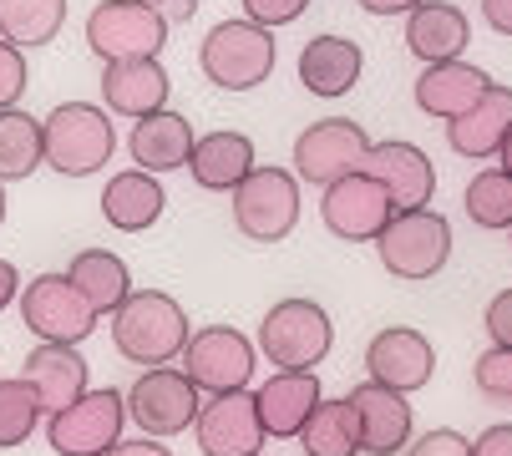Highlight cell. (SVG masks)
Instances as JSON below:
<instances>
[{"label": "cell", "mask_w": 512, "mask_h": 456, "mask_svg": "<svg viewBox=\"0 0 512 456\" xmlns=\"http://www.w3.org/2000/svg\"><path fill=\"white\" fill-rule=\"evenodd\" d=\"M112 345L127 365H173L183 360V345L193 340L183 304L163 289H132L112 310Z\"/></svg>", "instance_id": "6da1fadb"}, {"label": "cell", "mask_w": 512, "mask_h": 456, "mask_svg": "<svg viewBox=\"0 0 512 456\" xmlns=\"http://www.w3.org/2000/svg\"><path fill=\"white\" fill-rule=\"evenodd\" d=\"M46 122V168L61 178H92L112 163L117 152V127L102 107L92 102H61L51 107Z\"/></svg>", "instance_id": "7a4b0ae2"}, {"label": "cell", "mask_w": 512, "mask_h": 456, "mask_svg": "<svg viewBox=\"0 0 512 456\" xmlns=\"http://www.w3.org/2000/svg\"><path fill=\"white\" fill-rule=\"evenodd\" d=\"M198 66L218 92H254L269 82L274 71V36L259 21H218L203 46H198Z\"/></svg>", "instance_id": "3957f363"}, {"label": "cell", "mask_w": 512, "mask_h": 456, "mask_svg": "<svg viewBox=\"0 0 512 456\" xmlns=\"http://www.w3.org/2000/svg\"><path fill=\"white\" fill-rule=\"evenodd\" d=\"M376 254H381L391 279L421 284V279L447 269V259H452V223L436 208H401L386 223V234L376 239Z\"/></svg>", "instance_id": "277c9868"}, {"label": "cell", "mask_w": 512, "mask_h": 456, "mask_svg": "<svg viewBox=\"0 0 512 456\" xmlns=\"http://www.w3.org/2000/svg\"><path fill=\"white\" fill-rule=\"evenodd\" d=\"M229 198L234 228L249 244H284L300 228V178L289 168H254Z\"/></svg>", "instance_id": "5b68a950"}, {"label": "cell", "mask_w": 512, "mask_h": 456, "mask_svg": "<svg viewBox=\"0 0 512 456\" xmlns=\"http://www.w3.org/2000/svg\"><path fill=\"white\" fill-rule=\"evenodd\" d=\"M254 340H259V355L279 370H315L335 345V325L315 299H279L259 320Z\"/></svg>", "instance_id": "8992f818"}, {"label": "cell", "mask_w": 512, "mask_h": 456, "mask_svg": "<svg viewBox=\"0 0 512 456\" xmlns=\"http://www.w3.org/2000/svg\"><path fill=\"white\" fill-rule=\"evenodd\" d=\"M127 416H132L127 396L112 386H97L82 401H71L66 411L46 416V446L56 456H107L122 441Z\"/></svg>", "instance_id": "52a82bcc"}, {"label": "cell", "mask_w": 512, "mask_h": 456, "mask_svg": "<svg viewBox=\"0 0 512 456\" xmlns=\"http://www.w3.org/2000/svg\"><path fill=\"white\" fill-rule=\"evenodd\" d=\"M21 320L46 345H82L97 330L102 315L92 310V299L71 284V274H41L21 289Z\"/></svg>", "instance_id": "ba28073f"}, {"label": "cell", "mask_w": 512, "mask_h": 456, "mask_svg": "<svg viewBox=\"0 0 512 456\" xmlns=\"http://www.w3.org/2000/svg\"><path fill=\"white\" fill-rule=\"evenodd\" d=\"M259 360V340H249L234 325H203L183 345V370L203 396H224V391H249Z\"/></svg>", "instance_id": "9c48e42d"}, {"label": "cell", "mask_w": 512, "mask_h": 456, "mask_svg": "<svg viewBox=\"0 0 512 456\" xmlns=\"http://www.w3.org/2000/svg\"><path fill=\"white\" fill-rule=\"evenodd\" d=\"M203 391L188 380V370H173V365H148L132 391H127V411L132 421L148 431V436H178V431H193L198 426V401Z\"/></svg>", "instance_id": "30bf717a"}, {"label": "cell", "mask_w": 512, "mask_h": 456, "mask_svg": "<svg viewBox=\"0 0 512 456\" xmlns=\"http://www.w3.org/2000/svg\"><path fill=\"white\" fill-rule=\"evenodd\" d=\"M168 16L158 6H137V0H102L87 16V46L102 61H132V56H158L168 46Z\"/></svg>", "instance_id": "8fae6325"}, {"label": "cell", "mask_w": 512, "mask_h": 456, "mask_svg": "<svg viewBox=\"0 0 512 456\" xmlns=\"http://www.w3.org/2000/svg\"><path fill=\"white\" fill-rule=\"evenodd\" d=\"M320 218H325L330 234L345 239V244H376L386 234V223L396 218V203H391V193H386L381 178H371V173L360 168V173H350V178H340V183L325 188Z\"/></svg>", "instance_id": "7c38bea8"}, {"label": "cell", "mask_w": 512, "mask_h": 456, "mask_svg": "<svg viewBox=\"0 0 512 456\" xmlns=\"http://www.w3.org/2000/svg\"><path fill=\"white\" fill-rule=\"evenodd\" d=\"M365 152H371V137L360 132V122H350V117L310 122L295 137V178H305L315 188H330V183L365 168Z\"/></svg>", "instance_id": "4fadbf2b"}, {"label": "cell", "mask_w": 512, "mask_h": 456, "mask_svg": "<svg viewBox=\"0 0 512 456\" xmlns=\"http://www.w3.org/2000/svg\"><path fill=\"white\" fill-rule=\"evenodd\" d=\"M198 451L203 456H259V446L269 441L264 421H259V401L254 391H224L208 396L198 411Z\"/></svg>", "instance_id": "5bb4252c"}, {"label": "cell", "mask_w": 512, "mask_h": 456, "mask_svg": "<svg viewBox=\"0 0 512 456\" xmlns=\"http://www.w3.org/2000/svg\"><path fill=\"white\" fill-rule=\"evenodd\" d=\"M355 421H360V451L365 456H396L411 446V401L406 391H391L381 380H360L350 391Z\"/></svg>", "instance_id": "9a60e30c"}, {"label": "cell", "mask_w": 512, "mask_h": 456, "mask_svg": "<svg viewBox=\"0 0 512 456\" xmlns=\"http://www.w3.org/2000/svg\"><path fill=\"white\" fill-rule=\"evenodd\" d=\"M365 370H371V380H381V386L411 396L436 375V350H431V340L421 330L391 325V330H381L371 345H365Z\"/></svg>", "instance_id": "2e32d148"}, {"label": "cell", "mask_w": 512, "mask_h": 456, "mask_svg": "<svg viewBox=\"0 0 512 456\" xmlns=\"http://www.w3.org/2000/svg\"><path fill=\"white\" fill-rule=\"evenodd\" d=\"M254 401H259V421L274 441H300V431L315 416V406L325 401V391H320L315 370H274L254 391Z\"/></svg>", "instance_id": "e0dca14e"}, {"label": "cell", "mask_w": 512, "mask_h": 456, "mask_svg": "<svg viewBox=\"0 0 512 456\" xmlns=\"http://www.w3.org/2000/svg\"><path fill=\"white\" fill-rule=\"evenodd\" d=\"M492 92V76L472 61H436L416 76V107L436 122H457Z\"/></svg>", "instance_id": "ac0fdd59"}, {"label": "cell", "mask_w": 512, "mask_h": 456, "mask_svg": "<svg viewBox=\"0 0 512 456\" xmlns=\"http://www.w3.org/2000/svg\"><path fill=\"white\" fill-rule=\"evenodd\" d=\"M365 173L386 183L396 213L401 208H426L431 193H436V168H431V158L416 142H371V152H365Z\"/></svg>", "instance_id": "d6986e66"}, {"label": "cell", "mask_w": 512, "mask_h": 456, "mask_svg": "<svg viewBox=\"0 0 512 456\" xmlns=\"http://www.w3.org/2000/svg\"><path fill=\"white\" fill-rule=\"evenodd\" d=\"M102 102L117 117H153L168 107V71L158 56H132V61H107L102 66Z\"/></svg>", "instance_id": "ffe728a7"}, {"label": "cell", "mask_w": 512, "mask_h": 456, "mask_svg": "<svg viewBox=\"0 0 512 456\" xmlns=\"http://www.w3.org/2000/svg\"><path fill=\"white\" fill-rule=\"evenodd\" d=\"M193 147H198L193 122L183 112H173V107H163L153 117H137L132 122V137H127L132 163L148 168V173H178V168H188Z\"/></svg>", "instance_id": "44dd1931"}, {"label": "cell", "mask_w": 512, "mask_h": 456, "mask_svg": "<svg viewBox=\"0 0 512 456\" xmlns=\"http://www.w3.org/2000/svg\"><path fill=\"white\" fill-rule=\"evenodd\" d=\"M21 375L36 386L46 416H56V411H66L71 401L87 396V360L77 355V345H46V340H41V345L26 355Z\"/></svg>", "instance_id": "7402d4cb"}, {"label": "cell", "mask_w": 512, "mask_h": 456, "mask_svg": "<svg viewBox=\"0 0 512 456\" xmlns=\"http://www.w3.org/2000/svg\"><path fill=\"white\" fill-rule=\"evenodd\" d=\"M507 132H512V87L492 82V92L472 112L447 122V147L457 152V158H467V163H482V158H497V147L507 142Z\"/></svg>", "instance_id": "603a6c76"}, {"label": "cell", "mask_w": 512, "mask_h": 456, "mask_svg": "<svg viewBox=\"0 0 512 456\" xmlns=\"http://www.w3.org/2000/svg\"><path fill=\"white\" fill-rule=\"evenodd\" d=\"M472 41V26L457 6H447V0H426V6H416L406 16V46L416 61L436 66V61H462Z\"/></svg>", "instance_id": "cb8c5ba5"}, {"label": "cell", "mask_w": 512, "mask_h": 456, "mask_svg": "<svg viewBox=\"0 0 512 456\" xmlns=\"http://www.w3.org/2000/svg\"><path fill=\"white\" fill-rule=\"evenodd\" d=\"M163 208H168V193H163L158 173H148V168H127L102 188V218L112 228H122V234L153 228L163 218Z\"/></svg>", "instance_id": "d4e9b609"}, {"label": "cell", "mask_w": 512, "mask_h": 456, "mask_svg": "<svg viewBox=\"0 0 512 456\" xmlns=\"http://www.w3.org/2000/svg\"><path fill=\"white\" fill-rule=\"evenodd\" d=\"M365 71V56L350 36H315L305 51H300V82L310 97H345Z\"/></svg>", "instance_id": "484cf974"}, {"label": "cell", "mask_w": 512, "mask_h": 456, "mask_svg": "<svg viewBox=\"0 0 512 456\" xmlns=\"http://www.w3.org/2000/svg\"><path fill=\"white\" fill-rule=\"evenodd\" d=\"M188 173L208 193H234L254 173V137H244V132H208V137H198L193 158H188Z\"/></svg>", "instance_id": "4316f807"}, {"label": "cell", "mask_w": 512, "mask_h": 456, "mask_svg": "<svg viewBox=\"0 0 512 456\" xmlns=\"http://www.w3.org/2000/svg\"><path fill=\"white\" fill-rule=\"evenodd\" d=\"M36 168H46V122L6 107L0 112V183H21Z\"/></svg>", "instance_id": "83f0119b"}, {"label": "cell", "mask_w": 512, "mask_h": 456, "mask_svg": "<svg viewBox=\"0 0 512 456\" xmlns=\"http://www.w3.org/2000/svg\"><path fill=\"white\" fill-rule=\"evenodd\" d=\"M66 274H71V284L92 299L97 315H112L117 304L132 294V269H127L112 249H82L77 259L66 264Z\"/></svg>", "instance_id": "f1b7e54d"}, {"label": "cell", "mask_w": 512, "mask_h": 456, "mask_svg": "<svg viewBox=\"0 0 512 456\" xmlns=\"http://www.w3.org/2000/svg\"><path fill=\"white\" fill-rule=\"evenodd\" d=\"M66 26V0H0V41L11 46H51Z\"/></svg>", "instance_id": "f546056e"}, {"label": "cell", "mask_w": 512, "mask_h": 456, "mask_svg": "<svg viewBox=\"0 0 512 456\" xmlns=\"http://www.w3.org/2000/svg\"><path fill=\"white\" fill-rule=\"evenodd\" d=\"M300 446H305V456H360V421H355L350 396L320 401L300 431Z\"/></svg>", "instance_id": "4dcf8cb0"}, {"label": "cell", "mask_w": 512, "mask_h": 456, "mask_svg": "<svg viewBox=\"0 0 512 456\" xmlns=\"http://www.w3.org/2000/svg\"><path fill=\"white\" fill-rule=\"evenodd\" d=\"M41 396H36V386H31V380L26 375H6V380H0V446H26L31 441V431L41 426Z\"/></svg>", "instance_id": "1f68e13d"}, {"label": "cell", "mask_w": 512, "mask_h": 456, "mask_svg": "<svg viewBox=\"0 0 512 456\" xmlns=\"http://www.w3.org/2000/svg\"><path fill=\"white\" fill-rule=\"evenodd\" d=\"M467 218L477 228H512V173L507 168H487L467 183V198H462Z\"/></svg>", "instance_id": "d6a6232c"}, {"label": "cell", "mask_w": 512, "mask_h": 456, "mask_svg": "<svg viewBox=\"0 0 512 456\" xmlns=\"http://www.w3.org/2000/svg\"><path fill=\"white\" fill-rule=\"evenodd\" d=\"M472 380H477V391H482L487 401L512 406V345H492V350H482L477 365H472Z\"/></svg>", "instance_id": "836d02e7"}, {"label": "cell", "mask_w": 512, "mask_h": 456, "mask_svg": "<svg viewBox=\"0 0 512 456\" xmlns=\"http://www.w3.org/2000/svg\"><path fill=\"white\" fill-rule=\"evenodd\" d=\"M26 87H31V71H26V56H21V46L0 41V112H6V107H16V102L26 97Z\"/></svg>", "instance_id": "e575fe53"}, {"label": "cell", "mask_w": 512, "mask_h": 456, "mask_svg": "<svg viewBox=\"0 0 512 456\" xmlns=\"http://www.w3.org/2000/svg\"><path fill=\"white\" fill-rule=\"evenodd\" d=\"M244 6V16L249 21H259V26H289V21H300L305 11H310V0H239Z\"/></svg>", "instance_id": "d590c367"}, {"label": "cell", "mask_w": 512, "mask_h": 456, "mask_svg": "<svg viewBox=\"0 0 512 456\" xmlns=\"http://www.w3.org/2000/svg\"><path fill=\"white\" fill-rule=\"evenodd\" d=\"M406 456H472V441L462 431H452V426H436V431L416 436L406 446Z\"/></svg>", "instance_id": "8d00e7d4"}, {"label": "cell", "mask_w": 512, "mask_h": 456, "mask_svg": "<svg viewBox=\"0 0 512 456\" xmlns=\"http://www.w3.org/2000/svg\"><path fill=\"white\" fill-rule=\"evenodd\" d=\"M482 330L492 335V345H512V289H502L482 310Z\"/></svg>", "instance_id": "74e56055"}, {"label": "cell", "mask_w": 512, "mask_h": 456, "mask_svg": "<svg viewBox=\"0 0 512 456\" xmlns=\"http://www.w3.org/2000/svg\"><path fill=\"white\" fill-rule=\"evenodd\" d=\"M472 456H512V421L487 426V431L472 441Z\"/></svg>", "instance_id": "f35d334b"}, {"label": "cell", "mask_w": 512, "mask_h": 456, "mask_svg": "<svg viewBox=\"0 0 512 456\" xmlns=\"http://www.w3.org/2000/svg\"><path fill=\"white\" fill-rule=\"evenodd\" d=\"M107 456H173V451L163 446V436H132V441L122 436Z\"/></svg>", "instance_id": "ab89813d"}, {"label": "cell", "mask_w": 512, "mask_h": 456, "mask_svg": "<svg viewBox=\"0 0 512 456\" xmlns=\"http://www.w3.org/2000/svg\"><path fill=\"white\" fill-rule=\"evenodd\" d=\"M21 274H16V264L11 259H0V315H6L11 310V299H21Z\"/></svg>", "instance_id": "60d3db41"}, {"label": "cell", "mask_w": 512, "mask_h": 456, "mask_svg": "<svg viewBox=\"0 0 512 456\" xmlns=\"http://www.w3.org/2000/svg\"><path fill=\"white\" fill-rule=\"evenodd\" d=\"M482 16L497 36H512V0H482Z\"/></svg>", "instance_id": "b9f144b4"}, {"label": "cell", "mask_w": 512, "mask_h": 456, "mask_svg": "<svg viewBox=\"0 0 512 456\" xmlns=\"http://www.w3.org/2000/svg\"><path fill=\"white\" fill-rule=\"evenodd\" d=\"M416 6H426V0H360V11L371 16H411Z\"/></svg>", "instance_id": "7bdbcfd3"}, {"label": "cell", "mask_w": 512, "mask_h": 456, "mask_svg": "<svg viewBox=\"0 0 512 456\" xmlns=\"http://www.w3.org/2000/svg\"><path fill=\"white\" fill-rule=\"evenodd\" d=\"M193 11H198V0H163V16H168V26H183Z\"/></svg>", "instance_id": "ee69618b"}, {"label": "cell", "mask_w": 512, "mask_h": 456, "mask_svg": "<svg viewBox=\"0 0 512 456\" xmlns=\"http://www.w3.org/2000/svg\"><path fill=\"white\" fill-rule=\"evenodd\" d=\"M497 158H502V163H497V168H507V173H512V132H507V142H502V147H497Z\"/></svg>", "instance_id": "f6af8a7d"}, {"label": "cell", "mask_w": 512, "mask_h": 456, "mask_svg": "<svg viewBox=\"0 0 512 456\" xmlns=\"http://www.w3.org/2000/svg\"><path fill=\"white\" fill-rule=\"evenodd\" d=\"M0 223H6V183H0Z\"/></svg>", "instance_id": "bcb514c9"}, {"label": "cell", "mask_w": 512, "mask_h": 456, "mask_svg": "<svg viewBox=\"0 0 512 456\" xmlns=\"http://www.w3.org/2000/svg\"><path fill=\"white\" fill-rule=\"evenodd\" d=\"M137 6H158V11H163V0H137Z\"/></svg>", "instance_id": "7dc6e473"}, {"label": "cell", "mask_w": 512, "mask_h": 456, "mask_svg": "<svg viewBox=\"0 0 512 456\" xmlns=\"http://www.w3.org/2000/svg\"><path fill=\"white\" fill-rule=\"evenodd\" d=\"M507 234H512V228H507Z\"/></svg>", "instance_id": "c3c4849f"}]
</instances>
